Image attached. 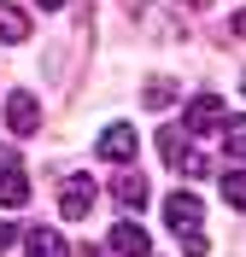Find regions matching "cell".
<instances>
[{
	"mask_svg": "<svg viewBox=\"0 0 246 257\" xmlns=\"http://www.w3.org/2000/svg\"><path fill=\"white\" fill-rule=\"evenodd\" d=\"M223 117H229V105L217 94H194L182 105V135H211V128H223Z\"/></svg>",
	"mask_w": 246,
	"mask_h": 257,
	"instance_id": "3957f363",
	"label": "cell"
},
{
	"mask_svg": "<svg viewBox=\"0 0 246 257\" xmlns=\"http://www.w3.org/2000/svg\"><path fill=\"white\" fill-rule=\"evenodd\" d=\"M6 123H12V135H41V99L30 94V88H12L6 94Z\"/></svg>",
	"mask_w": 246,
	"mask_h": 257,
	"instance_id": "277c9868",
	"label": "cell"
},
{
	"mask_svg": "<svg viewBox=\"0 0 246 257\" xmlns=\"http://www.w3.org/2000/svg\"><path fill=\"white\" fill-rule=\"evenodd\" d=\"M59 210H65V222H82V216L94 210V181H88V176H70L65 193H59Z\"/></svg>",
	"mask_w": 246,
	"mask_h": 257,
	"instance_id": "8992f818",
	"label": "cell"
},
{
	"mask_svg": "<svg viewBox=\"0 0 246 257\" xmlns=\"http://www.w3.org/2000/svg\"><path fill=\"white\" fill-rule=\"evenodd\" d=\"M135 152H141L135 128L129 123H106V135H100V158H106V164H135Z\"/></svg>",
	"mask_w": 246,
	"mask_h": 257,
	"instance_id": "5b68a950",
	"label": "cell"
},
{
	"mask_svg": "<svg viewBox=\"0 0 246 257\" xmlns=\"http://www.w3.org/2000/svg\"><path fill=\"white\" fill-rule=\"evenodd\" d=\"M229 35H234V41H246V12H234V18H229Z\"/></svg>",
	"mask_w": 246,
	"mask_h": 257,
	"instance_id": "2e32d148",
	"label": "cell"
},
{
	"mask_svg": "<svg viewBox=\"0 0 246 257\" xmlns=\"http://www.w3.org/2000/svg\"><path fill=\"white\" fill-rule=\"evenodd\" d=\"M0 205H6V210H18V205H30V176H24V170H18L12 158L0 164Z\"/></svg>",
	"mask_w": 246,
	"mask_h": 257,
	"instance_id": "ba28073f",
	"label": "cell"
},
{
	"mask_svg": "<svg viewBox=\"0 0 246 257\" xmlns=\"http://www.w3.org/2000/svg\"><path fill=\"white\" fill-rule=\"evenodd\" d=\"M35 6H41V12H59V6H70V0H35Z\"/></svg>",
	"mask_w": 246,
	"mask_h": 257,
	"instance_id": "ac0fdd59",
	"label": "cell"
},
{
	"mask_svg": "<svg viewBox=\"0 0 246 257\" xmlns=\"http://www.w3.org/2000/svg\"><path fill=\"white\" fill-rule=\"evenodd\" d=\"M182 6H211V0H182Z\"/></svg>",
	"mask_w": 246,
	"mask_h": 257,
	"instance_id": "d6986e66",
	"label": "cell"
},
{
	"mask_svg": "<svg viewBox=\"0 0 246 257\" xmlns=\"http://www.w3.org/2000/svg\"><path fill=\"white\" fill-rule=\"evenodd\" d=\"M24 257H65L59 228H30V234H24Z\"/></svg>",
	"mask_w": 246,
	"mask_h": 257,
	"instance_id": "30bf717a",
	"label": "cell"
},
{
	"mask_svg": "<svg viewBox=\"0 0 246 257\" xmlns=\"http://www.w3.org/2000/svg\"><path fill=\"white\" fill-rule=\"evenodd\" d=\"M164 222H170V234H199V222H205V205H199V193H188V187H176L170 199H164Z\"/></svg>",
	"mask_w": 246,
	"mask_h": 257,
	"instance_id": "7a4b0ae2",
	"label": "cell"
},
{
	"mask_svg": "<svg viewBox=\"0 0 246 257\" xmlns=\"http://www.w3.org/2000/svg\"><path fill=\"white\" fill-rule=\"evenodd\" d=\"M112 251H117V257H147V251H152L147 228H141V222H117V228H112Z\"/></svg>",
	"mask_w": 246,
	"mask_h": 257,
	"instance_id": "9c48e42d",
	"label": "cell"
},
{
	"mask_svg": "<svg viewBox=\"0 0 246 257\" xmlns=\"http://www.w3.org/2000/svg\"><path fill=\"white\" fill-rule=\"evenodd\" d=\"M240 94H246V76H240Z\"/></svg>",
	"mask_w": 246,
	"mask_h": 257,
	"instance_id": "ffe728a7",
	"label": "cell"
},
{
	"mask_svg": "<svg viewBox=\"0 0 246 257\" xmlns=\"http://www.w3.org/2000/svg\"><path fill=\"white\" fill-rule=\"evenodd\" d=\"M112 199H117L123 210H141V205L152 199V187H147V176H141V170H123V176L112 181Z\"/></svg>",
	"mask_w": 246,
	"mask_h": 257,
	"instance_id": "52a82bcc",
	"label": "cell"
},
{
	"mask_svg": "<svg viewBox=\"0 0 246 257\" xmlns=\"http://www.w3.org/2000/svg\"><path fill=\"white\" fill-rule=\"evenodd\" d=\"M182 251H188V257H205L211 245H205V234H182Z\"/></svg>",
	"mask_w": 246,
	"mask_h": 257,
	"instance_id": "9a60e30c",
	"label": "cell"
},
{
	"mask_svg": "<svg viewBox=\"0 0 246 257\" xmlns=\"http://www.w3.org/2000/svg\"><path fill=\"white\" fill-rule=\"evenodd\" d=\"M158 152H164V164H170L176 176H205V170H211V164L199 158V146L188 141L182 128H164V135H158Z\"/></svg>",
	"mask_w": 246,
	"mask_h": 257,
	"instance_id": "6da1fadb",
	"label": "cell"
},
{
	"mask_svg": "<svg viewBox=\"0 0 246 257\" xmlns=\"http://www.w3.org/2000/svg\"><path fill=\"white\" fill-rule=\"evenodd\" d=\"M223 199H229L234 210H246V170H229V176H223Z\"/></svg>",
	"mask_w": 246,
	"mask_h": 257,
	"instance_id": "5bb4252c",
	"label": "cell"
},
{
	"mask_svg": "<svg viewBox=\"0 0 246 257\" xmlns=\"http://www.w3.org/2000/svg\"><path fill=\"white\" fill-rule=\"evenodd\" d=\"M223 141H229V158L246 164V117H223Z\"/></svg>",
	"mask_w": 246,
	"mask_h": 257,
	"instance_id": "7c38bea8",
	"label": "cell"
},
{
	"mask_svg": "<svg viewBox=\"0 0 246 257\" xmlns=\"http://www.w3.org/2000/svg\"><path fill=\"white\" fill-rule=\"evenodd\" d=\"M12 240H18V228H12V222H0V251H6Z\"/></svg>",
	"mask_w": 246,
	"mask_h": 257,
	"instance_id": "e0dca14e",
	"label": "cell"
},
{
	"mask_svg": "<svg viewBox=\"0 0 246 257\" xmlns=\"http://www.w3.org/2000/svg\"><path fill=\"white\" fill-rule=\"evenodd\" d=\"M0 41H30V12H18L12 0H0Z\"/></svg>",
	"mask_w": 246,
	"mask_h": 257,
	"instance_id": "8fae6325",
	"label": "cell"
},
{
	"mask_svg": "<svg viewBox=\"0 0 246 257\" xmlns=\"http://www.w3.org/2000/svg\"><path fill=\"white\" fill-rule=\"evenodd\" d=\"M147 105H152V111H164V105H176V82L152 76V82H147Z\"/></svg>",
	"mask_w": 246,
	"mask_h": 257,
	"instance_id": "4fadbf2b",
	"label": "cell"
}]
</instances>
